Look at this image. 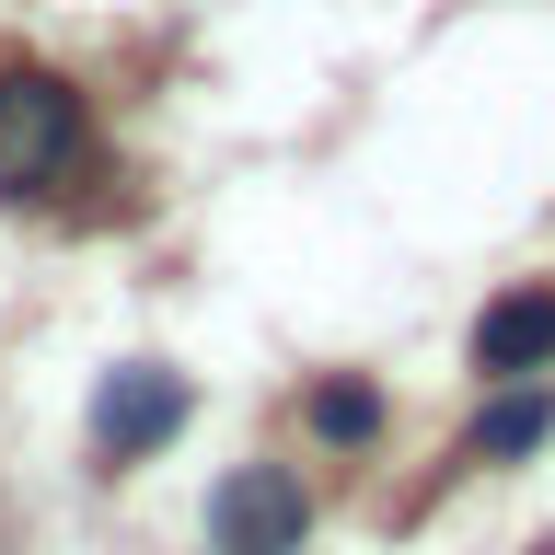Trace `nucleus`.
Instances as JSON below:
<instances>
[{
	"label": "nucleus",
	"mask_w": 555,
	"mask_h": 555,
	"mask_svg": "<svg viewBox=\"0 0 555 555\" xmlns=\"http://www.w3.org/2000/svg\"><path fill=\"white\" fill-rule=\"evenodd\" d=\"M173 428H185V371H163V359L104 371V393H93V451L104 463H139V451H163Z\"/></svg>",
	"instance_id": "nucleus-3"
},
{
	"label": "nucleus",
	"mask_w": 555,
	"mask_h": 555,
	"mask_svg": "<svg viewBox=\"0 0 555 555\" xmlns=\"http://www.w3.org/2000/svg\"><path fill=\"white\" fill-rule=\"evenodd\" d=\"M208 532H220V555H301L312 498H301L289 463H243V475L208 498Z\"/></svg>",
	"instance_id": "nucleus-2"
},
{
	"label": "nucleus",
	"mask_w": 555,
	"mask_h": 555,
	"mask_svg": "<svg viewBox=\"0 0 555 555\" xmlns=\"http://www.w3.org/2000/svg\"><path fill=\"white\" fill-rule=\"evenodd\" d=\"M81 151V104L47 69H0V197H24Z\"/></svg>",
	"instance_id": "nucleus-1"
},
{
	"label": "nucleus",
	"mask_w": 555,
	"mask_h": 555,
	"mask_svg": "<svg viewBox=\"0 0 555 555\" xmlns=\"http://www.w3.org/2000/svg\"><path fill=\"white\" fill-rule=\"evenodd\" d=\"M544 359H555V289H544V278L475 312V371L486 382H532Z\"/></svg>",
	"instance_id": "nucleus-4"
},
{
	"label": "nucleus",
	"mask_w": 555,
	"mask_h": 555,
	"mask_svg": "<svg viewBox=\"0 0 555 555\" xmlns=\"http://www.w3.org/2000/svg\"><path fill=\"white\" fill-rule=\"evenodd\" d=\"M532 555H555V532H544V544H532Z\"/></svg>",
	"instance_id": "nucleus-7"
},
{
	"label": "nucleus",
	"mask_w": 555,
	"mask_h": 555,
	"mask_svg": "<svg viewBox=\"0 0 555 555\" xmlns=\"http://www.w3.org/2000/svg\"><path fill=\"white\" fill-rule=\"evenodd\" d=\"M312 440H336V451H359V440H371V428H382V393H371V382H312Z\"/></svg>",
	"instance_id": "nucleus-6"
},
{
	"label": "nucleus",
	"mask_w": 555,
	"mask_h": 555,
	"mask_svg": "<svg viewBox=\"0 0 555 555\" xmlns=\"http://www.w3.org/2000/svg\"><path fill=\"white\" fill-rule=\"evenodd\" d=\"M544 428H555V393H544V382H509V393H486V416H475V451L520 463V451H544Z\"/></svg>",
	"instance_id": "nucleus-5"
}]
</instances>
